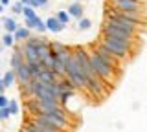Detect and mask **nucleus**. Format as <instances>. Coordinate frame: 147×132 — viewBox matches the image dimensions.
<instances>
[{
  "label": "nucleus",
  "mask_w": 147,
  "mask_h": 132,
  "mask_svg": "<svg viewBox=\"0 0 147 132\" xmlns=\"http://www.w3.org/2000/svg\"><path fill=\"white\" fill-rule=\"evenodd\" d=\"M9 2H11V0H0V4H2V6H9Z\"/></svg>",
  "instance_id": "7c9ffc66"
},
{
  "label": "nucleus",
  "mask_w": 147,
  "mask_h": 132,
  "mask_svg": "<svg viewBox=\"0 0 147 132\" xmlns=\"http://www.w3.org/2000/svg\"><path fill=\"white\" fill-rule=\"evenodd\" d=\"M13 72H15V77L18 79V83H20V84L26 83V81H30L31 77H33V75H31V70H30V64H28V62H22V64L17 66Z\"/></svg>",
  "instance_id": "9b49d317"
},
{
  "label": "nucleus",
  "mask_w": 147,
  "mask_h": 132,
  "mask_svg": "<svg viewBox=\"0 0 147 132\" xmlns=\"http://www.w3.org/2000/svg\"><path fill=\"white\" fill-rule=\"evenodd\" d=\"M30 31H31V29H28L26 26H24V28H17V29H15V37H13V40H26V39L31 35Z\"/></svg>",
  "instance_id": "f3484780"
},
{
  "label": "nucleus",
  "mask_w": 147,
  "mask_h": 132,
  "mask_svg": "<svg viewBox=\"0 0 147 132\" xmlns=\"http://www.w3.org/2000/svg\"><path fill=\"white\" fill-rule=\"evenodd\" d=\"M107 20L114 22V24H118L119 28H123L125 31H131V33H136L138 29L144 28V26H140V24H136V22L129 20L127 17H123L119 11H109V13H107Z\"/></svg>",
  "instance_id": "423d86ee"
},
{
  "label": "nucleus",
  "mask_w": 147,
  "mask_h": 132,
  "mask_svg": "<svg viewBox=\"0 0 147 132\" xmlns=\"http://www.w3.org/2000/svg\"><path fill=\"white\" fill-rule=\"evenodd\" d=\"M68 15H70V17H74V19H83V6H81V4H72V6L70 7H68Z\"/></svg>",
  "instance_id": "2eb2a0df"
},
{
  "label": "nucleus",
  "mask_w": 147,
  "mask_h": 132,
  "mask_svg": "<svg viewBox=\"0 0 147 132\" xmlns=\"http://www.w3.org/2000/svg\"><path fill=\"white\" fill-rule=\"evenodd\" d=\"M101 35L118 39V40H123V42H129V44L134 42V33L125 31L123 28H119L118 24H114V22H110V20H105L103 22V26H101Z\"/></svg>",
  "instance_id": "f03ea898"
},
{
  "label": "nucleus",
  "mask_w": 147,
  "mask_h": 132,
  "mask_svg": "<svg viewBox=\"0 0 147 132\" xmlns=\"http://www.w3.org/2000/svg\"><path fill=\"white\" fill-rule=\"evenodd\" d=\"M4 28H6L7 33H15V29L18 28V26H17L15 19H11V17H6V19H4Z\"/></svg>",
  "instance_id": "a211bd4d"
},
{
  "label": "nucleus",
  "mask_w": 147,
  "mask_h": 132,
  "mask_svg": "<svg viewBox=\"0 0 147 132\" xmlns=\"http://www.w3.org/2000/svg\"><path fill=\"white\" fill-rule=\"evenodd\" d=\"M116 11H136L144 13V4L140 0H112Z\"/></svg>",
  "instance_id": "6e6552de"
},
{
  "label": "nucleus",
  "mask_w": 147,
  "mask_h": 132,
  "mask_svg": "<svg viewBox=\"0 0 147 132\" xmlns=\"http://www.w3.org/2000/svg\"><path fill=\"white\" fill-rule=\"evenodd\" d=\"M7 101H9V99L6 97V95L0 94V108H2V107H7Z\"/></svg>",
  "instance_id": "c85d7f7f"
},
{
  "label": "nucleus",
  "mask_w": 147,
  "mask_h": 132,
  "mask_svg": "<svg viewBox=\"0 0 147 132\" xmlns=\"http://www.w3.org/2000/svg\"><path fill=\"white\" fill-rule=\"evenodd\" d=\"M11 9H13V13H17V15H22V9H24V6H22L20 2H17V4H13V6H11Z\"/></svg>",
  "instance_id": "cd10ccee"
},
{
  "label": "nucleus",
  "mask_w": 147,
  "mask_h": 132,
  "mask_svg": "<svg viewBox=\"0 0 147 132\" xmlns=\"http://www.w3.org/2000/svg\"><path fill=\"white\" fill-rule=\"evenodd\" d=\"M55 19L61 22V24L66 26V24H68V20H70V15H68L66 11H59V13H55Z\"/></svg>",
  "instance_id": "412c9836"
},
{
  "label": "nucleus",
  "mask_w": 147,
  "mask_h": 132,
  "mask_svg": "<svg viewBox=\"0 0 147 132\" xmlns=\"http://www.w3.org/2000/svg\"><path fill=\"white\" fill-rule=\"evenodd\" d=\"M22 132H33V130H31V129H28V127L24 125V127H22Z\"/></svg>",
  "instance_id": "2f4dec72"
},
{
  "label": "nucleus",
  "mask_w": 147,
  "mask_h": 132,
  "mask_svg": "<svg viewBox=\"0 0 147 132\" xmlns=\"http://www.w3.org/2000/svg\"><path fill=\"white\" fill-rule=\"evenodd\" d=\"M2 42H4V46H11V44H13V35L11 33H6L2 37Z\"/></svg>",
  "instance_id": "bb28decb"
},
{
  "label": "nucleus",
  "mask_w": 147,
  "mask_h": 132,
  "mask_svg": "<svg viewBox=\"0 0 147 132\" xmlns=\"http://www.w3.org/2000/svg\"><path fill=\"white\" fill-rule=\"evenodd\" d=\"M37 79H39L40 83H46V84L57 83V75H55V72L53 70H48V68H44L40 74H37Z\"/></svg>",
  "instance_id": "f8f14e48"
},
{
  "label": "nucleus",
  "mask_w": 147,
  "mask_h": 132,
  "mask_svg": "<svg viewBox=\"0 0 147 132\" xmlns=\"http://www.w3.org/2000/svg\"><path fill=\"white\" fill-rule=\"evenodd\" d=\"M92 26V22L88 19H79V29H88Z\"/></svg>",
  "instance_id": "393cba45"
},
{
  "label": "nucleus",
  "mask_w": 147,
  "mask_h": 132,
  "mask_svg": "<svg viewBox=\"0 0 147 132\" xmlns=\"http://www.w3.org/2000/svg\"><path fill=\"white\" fill-rule=\"evenodd\" d=\"M26 28L28 29H37V31H40V33H44L46 24L39 19V17H33V19H26Z\"/></svg>",
  "instance_id": "ddd939ff"
},
{
  "label": "nucleus",
  "mask_w": 147,
  "mask_h": 132,
  "mask_svg": "<svg viewBox=\"0 0 147 132\" xmlns=\"http://www.w3.org/2000/svg\"><path fill=\"white\" fill-rule=\"evenodd\" d=\"M4 90H6V84H4V81L0 79V94H4Z\"/></svg>",
  "instance_id": "c756f323"
},
{
  "label": "nucleus",
  "mask_w": 147,
  "mask_h": 132,
  "mask_svg": "<svg viewBox=\"0 0 147 132\" xmlns=\"http://www.w3.org/2000/svg\"><path fill=\"white\" fill-rule=\"evenodd\" d=\"M48 6V0H30V4H28V7H31V9H35V7H46Z\"/></svg>",
  "instance_id": "4be33fe9"
},
{
  "label": "nucleus",
  "mask_w": 147,
  "mask_h": 132,
  "mask_svg": "<svg viewBox=\"0 0 147 132\" xmlns=\"http://www.w3.org/2000/svg\"><path fill=\"white\" fill-rule=\"evenodd\" d=\"M22 62H24V57H22L20 48H15V52H13V55H11V66H13V70H15L17 66H20Z\"/></svg>",
  "instance_id": "dca6fc26"
},
{
  "label": "nucleus",
  "mask_w": 147,
  "mask_h": 132,
  "mask_svg": "<svg viewBox=\"0 0 147 132\" xmlns=\"http://www.w3.org/2000/svg\"><path fill=\"white\" fill-rule=\"evenodd\" d=\"M24 125L28 127V129H31L33 132H63V130H59L57 127L50 125L48 121L40 119L39 116H35V117H30V119H26V123H24Z\"/></svg>",
  "instance_id": "0eeeda50"
},
{
  "label": "nucleus",
  "mask_w": 147,
  "mask_h": 132,
  "mask_svg": "<svg viewBox=\"0 0 147 132\" xmlns=\"http://www.w3.org/2000/svg\"><path fill=\"white\" fill-rule=\"evenodd\" d=\"M9 116H11V114H9L7 107H2V108H0V121H6Z\"/></svg>",
  "instance_id": "a878e982"
},
{
  "label": "nucleus",
  "mask_w": 147,
  "mask_h": 132,
  "mask_svg": "<svg viewBox=\"0 0 147 132\" xmlns=\"http://www.w3.org/2000/svg\"><path fill=\"white\" fill-rule=\"evenodd\" d=\"M22 15H24V19H33V17H37L35 9H31V7L24 6V9H22Z\"/></svg>",
  "instance_id": "5701e85b"
},
{
  "label": "nucleus",
  "mask_w": 147,
  "mask_h": 132,
  "mask_svg": "<svg viewBox=\"0 0 147 132\" xmlns=\"http://www.w3.org/2000/svg\"><path fill=\"white\" fill-rule=\"evenodd\" d=\"M46 42V39H42V37H28L26 39V44H30V46H33V48H37V46H40V44H44Z\"/></svg>",
  "instance_id": "6ab92c4d"
},
{
  "label": "nucleus",
  "mask_w": 147,
  "mask_h": 132,
  "mask_svg": "<svg viewBox=\"0 0 147 132\" xmlns=\"http://www.w3.org/2000/svg\"><path fill=\"white\" fill-rule=\"evenodd\" d=\"M64 75L74 84V88H86V77L81 74L79 66L76 62V57H74V52L68 55L66 62H64Z\"/></svg>",
  "instance_id": "f257e3e1"
},
{
  "label": "nucleus",
  "mask_w": 147,
  "mask_h": 132,
  "mask_svg": "<svg viewBox=\"0 0 147 132\" xmlns=\"http://www.w3.org/2000/svg\"><path fill=\"white\" fill-rule=\"evenodd\" d=\"M2 11H4V6H2V4H0V15H2Z\"/></svg>",
  "instance_id": "72a5a7b5"
},
{
  "label": "nucleus",
  "mask_w": 147,
  "mask_h": 132,
  "mask_svg": "<svg viewBox=\"0 0 147 132\" xmlns=\"http://www.w3.org/2000/svg\"><path fill=\"white\" fill-rule=\"evenodd\" d=\"M94 53H98V55L103 59L105 62H109V64H110V66H114V68H116V64L119 62V59L114 55L112 52H109V50L105 48V46H101V44H96V46H94Z\"/></svg>",
  "instance_id": "1a4fd4ad"
},
{
  "label": "nucleus",
  "mask_w": 147,
  "mask_h": 132,
  "mask_svg": "<svg viewBox=\"0 0 147 132\" xmlns=\"http://www.w3.org/2000/svg\"><path fill=\"white\" fill-rule=\"evenodd\" d=\"M90 64H92V70H94L96 77H99V79H103V81H109L110 77L114 75V66H110L109 62H105L98 53H92L90 55Z\"/></svg>",
  "instance_id": "20e7f679"
},
{
  "label": "nucleus",
  "mask_w": 147,
  "mask_h": 132,
  "mask_svg": "<svg viewBox=\"0 0 147 132\" xmlns=\"http://www.w3.org/2000/svg\"><path fill=\"white\" fill-rule=\"evenodd\" d=\"M15 79H17V77H15V72H6V74H4V84H6V88H7V86H11L13 83H15Z\"/></svg>",
  "instance_id": "aec40b11"
},
{
  "label": "nucleus",
  "mask_w": 147,
  "mask_h": 132,
  "mask_svg": "<svg viewBox=\"0 0 147 132\" xmlns=\"http://www.w3.org/2000/svg\"><path fill=\"white\" fill-rule=\"evenodd\" d=\"M20 52H22V57H24V62H28V64L40 62V61H39V55H37V48L30 46V44H22Z\"/></svg>",
  "instance_id": "9d476101"
},
{
  "label": "nucleus",
  "mask_w": 147,
  "mask_h": 132,
  "mask_svg": "<svg viewBox=\"0 0 147 132\" xmlns=\"http://www.w3.org/2000/svg\"><path fill=\"white\" fill-rule=\"evenodd\" d=\"M20 4H22V6H28V4H30V0H20Z\"/></svg>",
  "instance_id": "473e14b6"
},
{
  "label": "nucleus",
  "mask_w": 147,
  "mask_h": 132,
  "mask_svg": "<svg viewBox=\"0 0 147 132\" xmlns=\"http://www.w3.org/2000/svg\"><path fill=\"white\" fill-rule=\"evenodd\" d=\"M74 57H76V62H77V66H79L81 74L86 77V81H88V79H94L96 74H94V70H92L88 52H86V50H83V48H76V52H74Z\"/></svg>",
  "instance_id": "39448f33"
},
{
  "label": "nucleus",
  "mask_w": 147,
  "mask_h": 132,
  "mask_svg": "<svg viewBox=\"0 0 147 132\" xmlns=\"http://www.w3.org/2000/svg\"><path fill=\"white\" fill-rule=\"evenodd\" d=\"M46 29H50V31H53V33H59V31H63L64 29V24H61L55 17H50V19H46Z\"/></svg>",
  "instance_id": "4468645a"
},
{
  "label": "nucleus",
  "mask_w": 147,
  "mask_h": 132,
  "mask_svg": "<svg viewBox=\"0 0 147 132\" xmlns=\"http://www.w3.org/2000/svg\"><path fill=\"white\" fill-rule=\"evenodd\" d=\"M7 110H9V114H17L18 112V105H17L15 99H13V101H7Z\"/></svg>",
  "instance_id": "b1692460"
},
{
  "label": "nucleus",
  "mask_w": 147,
  "mask_h": 132,
  "mask_svg": "<svg viewBox=\"0 0 147 132\" xmlns=\"http://www.w3.org/2000/svg\"><path fill=\"white\" fill-rule=\"evenodd\" d=\"M99 44L105 46L109 52H112L118 59H127L129 53H131V46H132L129 42H123V40H118V39H112V37H105V35H101Z\"/></svg>",
  "instance_id": "7ed1b4c3"
}]
</instances>
